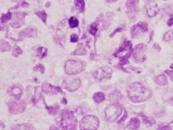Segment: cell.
<instances>
[{
    "label": "cell",
    "instance_id": "6da1fadb",
    "mask_svg": "<svg viewBox=\"0 0 173 130\" xmlns=\"http://www.w3.org/2000/svg\"><path fill=\"white\" fill-rule=\"evenodd\" d=\"M127 95L130 100L135 103L148 100L152 96V92L140 82H134L127 88Z\"/></svg>",
    "mask_w": 173,
    "mask_h": 130
},
{
    "label": "cell",
    "instance_id": "7a4b0ae2",
    "mask_svg": "<svg viewBox=\"0 0 173 130\" xmlns=\"http://www.w3.org/2000/svg\"><path fill=\"white\" fill-rule=\"evenodd\" d=\"M132 50V44L129 40L124 41L119 49L114 53V57H119L120 58V61L122 65H125L128 61L129 56L131 55Z\"/></svg>",
    "mask_w": 173,
    "mask_h": 130
},
{
    "label": "cell",
    "instance_id": "3957f363",
    "mask_svg": "<svg viewBox=\"0 0 173 130\" xmlns=\"http://www.w3.org/2000/svg\"><path fill=\"white\" fill-rule=\"evenodd\" d=\"M99 125V119L95 116L89 115L84 117L80 121L81 130H96Z\"/></svg>",
    "mask_w": 173,
    "mask_h": 130
},
{
    "label": "cell",
    "instance_id": "277c9868",
    "mask_svg": "<svg viewBox=\"0 0 173 130\" xmlns=\"http://www.w3.org/2000/svg\"><path fill=\"white\" fill-rule=\"evenodd\" d=\"M85 68V65L81 61L68 60L65 63V71L68 75H73L80 73Z\"/></svg>",
    "mask_w": 173,
    "mask_h": 130
},
{
    "label": "cell",
    "instance_id": "5b68a950",
    "mask_svg": "<svg viewBox=\"0 0 173 130\" xmlns=\"http://www.w3.org/2000/svg\"><path fill=\"white\" fill-rule=\"evenodd\" d=\"M122 109L120 106L114 104L108 106L105 109V118L109 121H113L117 119L121 115Z\"/></svg>",
    "mask_w": 173,
    "mask_h": 130
},
{
    "label": "cell",
    "instance_id": "8992f818",
    "mask_svg": "<svg viewBox=\"0 0 173 130\" xmlns=\"http://www.w3.org/2000/svg\"><path fill=\"white\" fill-rule=\"evenodd\" d=\"M81 80L79 78H67L63 81V88L69 92H75L80 87Z\"/></svg>",
    "mask_w": 173,
    "mask_h": 130
},
{
    "label": "cell",
    "instance_id": "52a82bcc",
    "mask_svg": "<svg viewBox=\"0 0 173 130\" xmlns=\"http://www.w3.org/2000/svg\"><path fill=\"white\" fill-rule=\"evenodd\" d=\"M112 75V70L108 67H103L96 71L95 78L99 82H101L103 80H107L111 78Z\"/></svg>",
    "mask_w": 173,
    "mask_h": 130
},
{
    "label": "cell",
    "instance_id": "ba28073f",
    "mask_svg": "<svg viewBox=\"0 0 173 130\" xmlns=\"http://www.w3.org/2000/svg\"><path fill=\"white\" fill-rule=\"evenodd\" d=\"M146 48L147 46L144 44H139L136 46L133 53V57L135 62L141 63L146 59V57L144 55Z\"/></svg>",
    "mask_w": 173,
    "mask_h": 130
},
{
    "label": "cell",
    "instance_id": "9c48e42d",
    "mask_svg": "<svg viewBox=\"0 0 173 130\" xmlns=\"http://www.w3.org/2000/svg\"><path fill=\"white\" fill-rule=\"evenodd\" d=\"M8 105L9 111L11 112V113L14 114L22 113L23 112H24L25 107H26V104H25V102L24 101H11L9 102Z\"/></svg>",
    "mask_w": 173,
    "mask_h": 130
},
{
    "label": "cell",
    "instance_id": "30bf717a",
    "mask_svg": "<svg viewBox=\"0 0 173 130\" xmlns=\"http://www.w3.org/2000/svg\"><path fill=\"white\" fill-rule=\"evenodd\" d=\"M146 10L147 15L150 17H153L159 12V8L157 3L154 1H149L147 3Z\"/></svg>",
    "mask_w": 173,
    "mask_h": 130
},
{
    "label": "cell",
    "instance_id": "8fae6325",
    "mask_svg": "<svg viewBox=\"0 0 173 130\" xmlns=\"http://www.w3.org/2000/svg\"><path fill=\"white\" fill-rule=\"evenodd\" d=\"M147 31V25L144 23H139L131 28V33L132 37H136L142 33L145 32Z\"/></svg>",
    "mask_w": 173,
    "mask_h": 130
},
{
    "label": "cell",
    "instance_id": "7c38bea8",
    "mask_svg": "<svg viewBox=\"0 0 173 130\" xmlns=\"http://www.w3.org/2000/svg\"><path fill=\"white\" fill-rule=\"evenodd\" d=\"M42 91L47 94L63 93L62 90L59 87H55L49 83H44L41 86Z\"/></svg>",
    "mask_w": 173,
    "mask_h": 130
},
{
    "label": "cell",
    "instance_id": "4fadbf2b",
    "mask_svg": "<svg viewBox=\"0 0 173 130\" xmlns=\"http://www.w3.org/2000/svg\"><path fill=\"white\" fill-rule=\"evenodd\" d=\"M7 94L10 96L14 97L17 100L21 98L22 95V90L21 88L16 85H13L7 89Z\"/></svg>",
    "mask_w": 173,
    "mask_h": 130
},
{
    "label": "cell",
    "instance_id": "5bb4252c",
    "mask_svg": "<svg viewBox=\"0 0 173 130\" xmlns=\"http://www.w3.org/2000/svg\"><path fill=\"white\" fill-rule=\"evenodd\" d=\"M37 35V29L34 27H30L24 29L19 33V37L21 39L25 37H35Z\"/></svg>",
    "mask_w": 173,
    "mask_h": 130
},
{
    "label": "cell",
    "instance_id": "9a60e30c",
    "mask_svg": "<svg viewBox=\"0 0 173 130\" xmlns=\"http://www.w3.org/2000/svg\"><path fill=\"white\" fill-rule=\"evenodd\" d=\"M25 15L20 13H16L15 15V18L14 21L11 23V26L15 28H18L24 24L25 20Z\"/></svg>",
    "mask_w": 173,
    "mask_h": 130
},
{
    "label": "cell",
    "instance_id": "2e32d148",
    "mask_svg": "<svg viewBox=\"0 0 173 130\" xmlns=\"http://www.w3.org/2000/svg\"><path fill=\"white\" fill-rule=\"evenodd\" d=\"M140 127V121L138 118H132L127 124V127L130 130H138Z\"/></svg>",
    "mask_w": 173,
    "mask_h": 130
},
{
    "label": "cell",
    "instance_id": "e0dca14e",
    "mask_svg": "<svg viewBox=\"0 0 173 130\" xmlns=\"http://www.w3.org/2000/svg\"><path fill=\"white\" fill-rule=\"evenodd\" d=\"M154 81L157 85L160 86H164L167 85L168 83V79L166 76L163 75H161L156 76L154 78Z\"/></svg>",
    "mask_w": 173,
    "mask_h": 130
},
{
    "label": "cell",
    "instance_id": "ac0fdd59",
    "mask_svg": "<svg viewBox=\"0 0 173 130\" xmlns=\"http://www.w3.org/2000/svg\"><path fill=\"white\" fill-rule=\"evenodd\" d=\"M93 100L96 103H101L105 100V94L103 92H97L94 94Z\"/></svg>",
    "mask_w": 173,
    "mask_h": 130
},
{
    "label": "cell",
    "instance_id": "d6986e66",
    "mask_svg": "<svg viewBox=\"0 0 173 130\" xmlns=\"http://www.w3.org/2000/svg\"><path fill=\"white\" fill-rule=\"evenodd\" d=\"M74 55H84L86 54V50L82 45H79L77 50H75V53H73Z\"/></svg>",
    "mask_w": 173,
    "mask_h": 130
},
{
    "label": "cell",
    "instance_id": "ffe728a7",
    "mask_svg": "<svg viewBox=\"0 0 173 130\" xmlns=\"http://www.w3.org/2000/svg\"><path fill=\"white\" fill-rule=\"evenodd\" d=\"M69 25L71 28H75L78 27L79 21L78 19L75 17H71L69 20Z\"/></svg>",
    "mask_w": 173,
    "mask_h": 130
},
{
    "label": "cell",
    "instance_id": "44dd1931",
    "mask_svg": "<svg viewBox=\"0 0 173 130\" xmlns=\"http://www.w3.org/2000/svg\"><path fill=\"white\" fill-rule=\"evenodd\" d=\"M75 4L78 10H79L81 12L83 11L84 8H85V1L77 0V1H75Z\"/></svg>",
    "mask_w": 173,
    "mask_h": 130
},
{
    "label": "cell",
    "instance_id": "7402d4cb",
    "mask_svg": "<svg viewBox=\"0 0 173 130\" xmlns=\"http://www.w3.org/2000/svg\"><path fill=\"white\" fill-rule=\"evenodd\" d=\"M135 1H128L127 3V7L131 11H134L136 10V3Z\"/></svg>",
    "mask_w": 173,
    "mask_h": 130
},
{
    "label": "cell",
    "instance_id": "603a6c76",
    "mask_svg": "<svg viewBox=\"0 0 173 130\" xmlns=\"http://www.w3.org/2000/svg\"><path fill=\"white\" fill-rule=\"evenodd\" d=\"M142 118V121H143V123L146 125H148V126H151V125L154 124L155 121L153 119L150 118L149 117H146L143 115H141Z\"/></svg>",
    "mask_w": 173,
    "mask_h": 130
},
{
    "label": "cell",
    "instance_id": "cb8c5ba5",
    "mask_svg": "<svg viewBox=\"0 0 173 130\" xmlns=\"http://www.w3.org/2000/svg\"><path fill=\"white\" fill-rule=\"evenodd\" d=\"M47 54V48L44 47H39L37 50V55L41 58H43L46 56Z\"/></svg>",
    "mask_w": 173,
    "mask_h": 130
},
{
    "label": "cell",
    "instance_id": "d4e9b609",
    "mask_svg": "<svg viewBox=\"0 0 173 130\" xmlns=\"http://www.w3.org/2000/svg\"><path fill=\"white\" fill-rule=\"evenodd\" d=\"M10 48H11V46L8 43L5 41V40H2L1 44V50L2 52L4 51H7V50H9Z\"/></svg>",
    "mask_w": 173,
    "mask_h": 130
},
{
    "label": "cell",
    "instance_id": "484cf974",
    "mask_svg": "<svg viewBox=\"0 0 173 130\" xmlns=\"http://www.w3.org/2000/svg\"><path fill=\"white\" fill-rule=\"evenodd\" d=\"M98 31V25L97 23H93L89 27V33L92 35H95Z\"/></svg>",
    "mask_w": 173,
    "mask_h": 130
},
{
    "label": "cell",
    "instance_id": "4316f807",
    "mask_svg": "<svg viewBox=\"0 0 173 130\" xmlns=\"http://www.w3.org/2000/svg\"><path fill=\"white\" fill-rule=\"evenodd\" d=\"M172 39H173V30H170L164 34V40L166 41H169Z\"/></svg>",
    "mask_w": 173,
    "mask_h": 130
},
{
    "label": "cell",
    "instance_id": "83f0119b",
    "mask_svg": "<svg viewBox=\"0 0 173 130\" xmlns=\"http://www.w3.org/2000/svg\"><path fill=\"white\" fill-rule=\"evenodd\" d=\"M12 17V13H7L4 14L2 15L1 17V22L2 23H6V21H8V20L11 19Z\"/></svg>",
    "mask_w": 173,
    "mask_h": 130
},
{
    "label": "cell",
    "instance_id": "f1b7e54d",
    "mask_svg": "<svg viewBox=\"0 0 173 130\" xmlns=\"http://www.w3.org/2000/svg\"><path fill=\"white\" fill-rule=\"evenodd\" d=\"M35 14H36L38 17H40V19H41V20L43 22L46 23V19H47L46 13L44 11H41V12H37Z\"/></svg>",
    "mask_w": 173,
    "mask_h": 130
},
{
    "label": "cell",
    "instance_id": "f546056e",
    "mask_svg": "<svg viewBox=\"0 0 173 130\" xmlns=\"http://www.w3.org/2000/svg\"><path fill=\"white\" fill-rule=\"evenodd\" d=\"M34 70L35 71H37V72H41V73H43L45 71V68L41 64H39L37 66H35V68H34Z\"/></svg>",
    "mask_w": 173,
    "mask_h": 130
},
{
    "label": "cell",
    "instance_id": "4dcf8cb0",
    "mask_svg": "<svg viewBox=\"0 0 173 130\" xmlns=\"http://www.w3.org/2000/svg\"><path fill=\"white\" fill-rule=\"evenodd\" d=\"M14 130H30V126L27 125H23V126H19L14 127Z\"/></svg>",
    "mask_w": 173,
    "mask_h": 130
},
{
    "label": "cell",
    "instance_id": "1f68e13d",
    "mask_svg": "<svg viewBox=\"0 0 173 130\" xmlns=\"http://www.w3.org/2000/svg\"><path fill=\"white\" fill-rule=\"evenodd\" d=\"M22 50L21 48H20L19 47H16L15 48L14 51L13 53V55L15 56V57H17V56L22 54Z\"/></svg>",
    "mask_w": 173,
    "mask_h": 130
},
{
    "label": "cell",
    "instance_id": "d6a6232c",
    "mask_svg": "<svg viewBox=\"0 0 173 130\" xmlns=\"http://www.w3.org/2000/svg\"><path fill=\"white\" fill-rule=\"evenodd\" d=\"M78 40V37L76 34H72L71 35V42L75 43Z\"/></svg>",
    "mask_w": 173,
    "mask_h": 130
},
{
    "label": "cell",
    "instance_id": "836d02e7",
    "mask_svg": "<svg viewBox=\"0 0 173 130\" xmlns=\"http://www.w3.org/2000/svg\"><path fill=\"white\" fill-rule=\"evenodd\" d=\"M165 72H166L168 75V76H169L170 80L173 81V71L172 70H166L165 71Z\"/></svg>",
    "mask_w": 173,
    "mask_h": 130
},
{
    "label": "cell",
    "instance_id": "e575fe53",
    "mask_svg": "<svg viewBox=\"0 0 173 130\" xmlns=\"http://www.w3.org/2000/svg\"><path fill=\"white\" fill-rule=\"evenodd\" d=\"M170 127L167 126H159L158 130H170Z\"/></svg>",
    "mask_w": 173,
    "mask_h": 130
},
{
    "label": "cell",
    "instance_id": "d590c367",
    "mask_svg": "<svg viewBox=\"0 0 173 130\" xmlns=\"http://www.w3.org/2000/svg\"><path fill=\"white\" fill-rule=\"evenodd\" d=\"M168 24H169V25H172L173 24V18L172 19H170L169 21H168Z\"/></svg>",
    "mask_w": 173,
    "mask_h": 130
},
{
    "label": "cell",
    "instance_id": "8d00e7d4",
    "mask_svg": "<svg viewBox=\"0 0 173 130\" xmlns=\"http://www.w3.org/2000/svg\"><path fill=\"white\" fill-rule=\"evenodd\" d=\"M171 67L172 68H173V64H172V65H171V67Z\"/></svg>",
    "mask_w": 173,
    "mask_h": 130
}]
</instances>
